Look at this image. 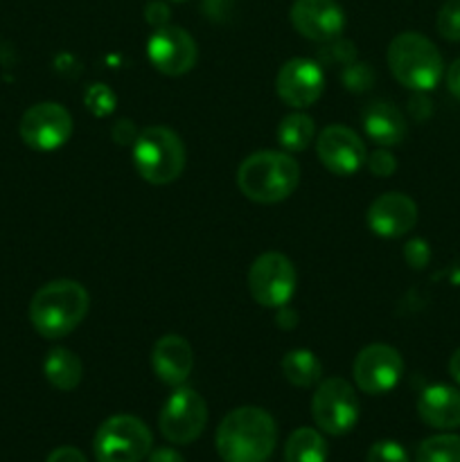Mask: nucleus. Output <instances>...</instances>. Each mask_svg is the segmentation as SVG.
Segmentation results:
<instances>
[{
    "label": "nucleus",
    "instance_id": "nucleus-1",
    "mask_svg": "<svg viewBox=\"0 0 460 462\" xmlns=\"http://www.w3.org/2000/svg\"><path fill=\"white\" fill-rule=\"evenodd\" d=\"M278 442V427L264 409L242 406L221 420L216 451L224 462H266Z\"/></svg>",
    "mask_w": 460,
    "mask_h": 462
},
{
    "label": "nucleus",
    "instance_id": "nucleus-2",
    "mask_svg": "<svg viewBox=\"0 0 460 462\" xmlns=\"http://www.w3.org/2000/svg\"><path fill=\"white\" fill-rule=\"evenodd\" d=\"M88 291L75 280H54L43 284L30 302V320L43 338L68 337L88 314Z\"/></svg>",
    "mask_w": 460,
    "mask_h": 462
},
{
    "label": "nucleus",
    "instance_id": "nucleus-3",
    "mask_svg": "<svg viewBox=\"0 0 460 462\" xmlns=\"http://www.w3.org/2000/svg\"><path fill=\"white\" fill-rule=\"evenodd\" d=\"M300 180V167L284 152H257L237 170V185L255 203H280L293 194Z\"/></svg>",
    "mask_w": 460,
    "mask_h": 462
},
{
    "label": "nucleus",
    "instance_id": "nucleus-4",
    "mask_svg": "<svg viewBox=\"0 0 460 462\" xmlns=\"http://www.w3.org/2000/svg\"><path fill=\"white\" fill-rule=\"evenodd\" d=\"M388 68L401 86L427 93L440 84L445 75L440 50L418 32H401L388 45Z\"/></svg>",
    "mask_w": 460,
    "mask_h": 462
},
{
    "label": "nucleus",
    "instance_id": "nucleus-5",
    "mask_svg": "<svg viewBox=\"0 0 460 462\" xmlns=\"http://www.w3.org/2000/svg\"><path fill=\"white\" fill-rule=\"evenodd\" d=\"M133 165L147 183H174L185 167V147L167 126H147L133 143Z\"/></svg>",
    "mask_w": 460,
    "mask_h": 462
},
{
    "label": "nucleus",
    "instance_id": "nucleus-6",
    "mask_svg": "<svg viewBox=\"0 0 460 462\" xmlns=\"http://www.w3.org/2000/svg\"><path fill=\"white\" fill-rule=\"evenodd\" d=\"M153 445L152 431L133 415H113L97 429L93 451L97 462H140Z\"/></svg>",
    "mask_w": 460,
    "mask_h": 462
},
{
    "label": "nucleus",
    "instance_id": "nucleus-7",
    "mask_svg": "<svg viewBox=\"0 0 460 462\" xmlns=\"http://www.w3.org/2000/svg\"><path fill=\"white\" fill-rule=\"evenodd\" d=\"M316 427L327 436H345L359 422V400L345 379L332 377L320 382L311 400Z\"/></svg>",
    "mask_w": 460,
    "mask_h": 462
},
{
    "label": "nucleus",
    "instance_id": "nucleus-8",
    "mask_svg": "<svg viewBox=\"0 0 460 462\" xmlns=\"http://www.w3.org/2000/svg\"><path fill=\"white\" fill-rule=\"evenodd\" d=\"M248 291L262 307H284L296 291V269L282 253H264L248 269Z\"/></svg>",
    "mask_w": 460,
    "mask_h": 462
},
{
    "label": "nucleus",
    "instance_id": "nucleus-9",
    "mask_svg": "<svg viewBox=\"0 0 460 462\" xmlns=\"http://www.w3.org/2000/svg\"><path fill=\"white\" fill-rule=\"evenodd\" d=\"M207 424V406L192 388H176L165 402L158 427L165 440L174 445H189L203 433Z\"/></svg>",
    "mask_w": 460,
    "mask_h": 462
},
{
    "label": "nucleus",
    "instance_id": "nucleus-10",
    "mask_svg": "<svg viewBox=\"0 0 460 462\" xmlns=\"http://www.w3.org/2000/svg\"><path fill=\"white\" fill-rule=\"evenodd\" d=\"M21 138L36 152H54L63 147L72 134V117L57 102H41L27 108L21 117Z\"/></svg>",
    "mask_w": 460,
    "mask_h": 462
},
{
    "label": "nucleus",
    "instance_id": "nucleus-11",
    "mask_svg": "<svg viewBox=\"0 0 460 462\" xmlns=\"http://www.w3.org/2000/svg\"><path fill=\"white\" fill-rule=\"evenodd\" d=\"M354 382L368 395H386L400 383L404 374V359L400 352L383 343L363 347L354 359Z\"/></svg>",
    "mask_w": 460,
    "mask_h": 462
},
{
    "label": "nucleus",
    "instance_id": "nucleus-12",
    "mask_svg": "<svg viewBox=\"0 0 460 462\" xmlns=\"http://www.w3.org/2000/svg\"><path fill=\"white\" fill-rule=\"evenodd\" d=\"M147 54L158 72L179 77L192 70L194 63H197V41L183 27H158L149 39Z\"/></svg>",
    "mask_w": 460,
    "mask_h": 462
},
{
    "label": "nucleus",
    "instance_id": "nucleus-13",
    "mask_svg": "<svg viewBox=\"0 0 460 462\" xmlns=\"http://www.w3.org/2000/svg\"><path fill=\"white\" fill-rule=\"evenodd\" d=\"M320 162L336 176H352L365 165L368 152L359 135L341 125H332L320 131L316 140Z\"/></svg>",
    "mask_w": 460,
    "mask_h": 462
},
{
    "label": "nucleus",
    "instance_id": "nucleus-14",
    "mask_svg": "<svg viewBox=\"0 0 460 462\" xmlns=\"http://www.w3.org/2000/svg\"><path fill=\"white\" fill-rule=\"evenodd\" d=\"M280 99L293 108H307L323 95V68L311 59H291L284 63L275 79Z\"/></svg>",
    "mask_w": 460,
    "mask_h": 462
},
{
    "label": "nucleus",
    "instance_id": "nucleus-15",
    "mask_svg": "<svg viewBox=\"0 0 460 462\" xmlns=\"http://www.w3.org/2000/svg\"><path fill=\"white\" fill-rule=\"evenodd\" d=\"M291 23L305 39L329 43L341 36L345 14L336 0H296L291 5Z\"/></svg>",
    "mask_w": 460,
    "mask_h": 462
},
{
    "label": "nucleus",
    "instance_id": "nucleus-16",
    "mask_svg": "<svg viewBox=\"0 0 460 462\" xmlns=\"http://www.w3.org/2000/svg\"><path fill=\"white\" fill-rule=\"evenodd\" d=\"M418 224V206L401 192H388L374 199L368 208V226L374 235L397 239Z\"/></svg>",
    "mask_w": 460,
    "mask_h": 462
},
{
    "label": "nucleus",
    "instance_id": "nucleus-17",
    "mask_svg": "<svg viewBox=\"0 0 460 462\" xmlns=\"http://www.w3.org/2000/svg\"><path fill=\"white\" fill-rule=\"evenodd\" d=\"M152 368L156 377L167 386H176L188 382L194 368V352L189 343L179 334H167L153 346Z\"/></svg>",
    "mask_w": 460,
    "mask_h": 462
},
{
    "label": "nucleus",
    "instance_id": "nucleus-18",
    "mask_svg": "<svg viewBox=\"0 0 460 462\" xmlns=\"http://www.w3.org/2000/svg\"><path fill=\"white\" fill-rule=\"evenodd\" d=\"M418 413L424 424L442 431L460 427V391L445 383L424 388L418 400Z\"/></svg>",
    "mask_w": 460,
    "mask_h": 462
},
{
    "label": "nucleus",
    "instance_id": "nucleus-19",
    "mask_svg": "<svg viewBox=\"0 0 460 462\" xmlns=\"http://www.w3.org/2000/svg\"><path fill=\"white\" fill-rule=\"evenodd\" d=\"M363 129L365 135L379 147H397L406 138V117L400 108L391 102H370L363 108Z\"/></svg>",
    "mask_w": 460,
    "mask_h": 462
},
{
    "label": "nucleus",
    "instance_id": "nucleus-20",
    "mask_svg": "<svg viewBox=\"0 0 460 462\" xmlns=\"http://www.w3.org/2000/svg\"><path fill=\"white\" fill-rule=\"evenodd\" d=\"M45 379L52 383L57 391H75L81 382V374H84V365L81 359L72 350L66 347H54L48 352L43 364Z\"/></svg>",
    "mask_w": 460,
    "mask_h": 462
},
{
    "label": "nucleus",
    "instance_id": "nucleus-21",
    "mask_svg": "<svg viewBox=\"0 0 460 462\" xmlns=\"http://www.w3.org/2000/svg\"><path fill=\"white\" fill-rule=\"evenodd\" d=\"M327 442L316 429H296L284 445V462H325Z\"/></svg>",
    "mask_w": 460,
    "mask_h": 462
},
{
    "label": "nucleus",
    "instance_id": "nucleus-22",
    "mask_svg": "<svg viewBox=\"0 0 460 462\" xmlns=\"http://www.w3.org/2000/svg\"><path fill=\"white\" fill-rule=\"evenodd\" d=\"M282 374L291 386L309 388L320 382L323 365L309 350H293L282 359Z\"/></svg>",
    "mask_w": 460,
    "mask_h": 462
},
{
    "label": "nucleus",
    "instance_id": "nucleus-23",
    "mask_svg": "<svg viewBox=\"0 0 460 462\" xmlns=\"http://www.w3.org/2000/svg\"><path fill=\"white\" fill-rule=\"evenodd\" d=\"M316 135L314 120L305 113H289L278 126V143L284 152H302Z\"/></svg>",
    "mask_w": 460,
    "mask_h": 462
},
{
    "label": "nucleus",
    "instance_id": "nucleus-24",
    "mask_svg": "<svg viewBox=\"0 0 460 462\" xmlns=\"http://www.w3.org/2000/svg\"><path fill=\"white\" fill-rule=\"evenodd\" d=\"M415 462H460V436L440 433L419 442Z\"/></svg>",
    "mask_w": 460,
    "mask_h": 462
},
{
    "label": "nucleus",
    "instance_id": "nucleus-25",
    "mask_svg": "<svg viewBox=\"0 0 460 462\" xmlns=\"http://www.w3.org/2000/svg\"><path fill=\"white\" fill-rule=\"evenodd\" d=\"M437 32L446 41H460V0H445L437 12Z\"/></svg>",
    "mask_w": 460,
    "mask_h": 462
},
{
    "label": "nucleus",
    "instance_id": "nucleus-26",
    "mask_svg": "<svg viewBox=\"0 0 460 462\" xmlns=\"http://www.w3.org/2000/svg\"><path fill=\"white\" fill-rule=\"evenodd\" d=\"M86 106L90 108V113L97 117L111 116L113 108H115V95L108 86L104 84H93L86 90Z\"/></svg>",
    "mask_w": 460,
    "mask_h": 462
},
{
    "label": "nucleus",
    "instance_id": "nucleus-27",
    "mask_svg": "<svg viewBox=\"0 0 460 462\" xmlns=\"http://www.w3.org/2000/svg\"><path fill=\"white\" fill-rule=\"evenodd\" d=\"M368 462H410L400 442L379 440L368 449Z\"/></svg>",
    "mask_w": 460,
    "mask_h": 462
},
{
    "label": "nucleus",
    "instance_id": "nucleus-28",
    "mask_svg": "<svg viewBox=\"0 0 460 462\" xmlns=\"http://www.w3.org/2000/svg\"><path fill=\"white\" fill-rule=\"evenodd\" d=\"M343 81L350 90H365L370 84H373V72L365 63H354V66L345 68L343 72Z\"/></svg>",
    "mask_w": 460,
    "mask_h": 462
},
{
    "label": "nucleus",
    "instance_id": "nucleus-29",
    "mask_svg": "<svg viewBox=\"0 0 460 462\" xmlns=\"http://www.w3.org/2000/svg\"><path fill=\"white\" fill-rule=\"evenodd\" d=\"M368 167L373 174L382 176V179H386V176H391L392 171H395L397 162H395V156L392 153H388L386 149H379V152H374L373 156H368Z\"/></svg>",
    "mask_w": 460,
    "mask_h": 462
},
{
    "label": "nucleus",
    "instance_id": "nucleus-30",
    "mask_svg": "<svg viewBox=\"0 0 460 462\" xmlns=\"http://www.w3.org/2000/svg\"><path fill=\"white\" fill-rule=\"evenodd\" d=\"M428 257H431L428 246L424 242H419V239H415V242H410L409 246H406V262H409L413 269H422V266H427Z\"/></svg>",
    "mask_w": 460,
    "mask_h": 462
},
{
    "label": "nucleus",
    "instance_id": "nucleus-31",
    "mask_svg": "<svg viewBox=\"0 0 460 462\" xmlns=\"http://www.w3.org/2000/svg\"><path fill=\"white\" fill-rule=\"evenodd\" d=\"M147 23L153 27V30H158V27H165L167 21H170V9H167L165 3H158V0H153V3L147 5Z\"/></svg>",
    "mask_w": 460,
    "mask_h": 462
},
{
    "label": "nucleus",
    "instance_id": "nucleus-32",
    "mask_svg": "<svg viewBox=\"0 0 460 462\" xmlns=\"http://www.w3.org/2000/svg\"><path fill=\"white\" fill-rule=\"evenodd\" d=\"M45 462H88V460H86V456L81 454L79 449H75V447H59V449H54L52 454L48 456V460Z\"/></svg>",
    "mask_w": 460,
    "mask_h": 462
},
{
    "label": "nucleus",
    "instance_id": "nucleus-33",
    "mask_svg": "<svg viewBox=\"0 0 460 462\" xmlns=\"http://www.w3.org/2000/svg\"><path fill=\"white\" fill-rule=\"evenodd\" d=\"M149 462H185V458L176 449L161 447V449L149 451Z\"/></svg>",
    "mask_w": 460,
    "mask_h": 462
},
{
    "label": "nucleus",
    "instance_id": "nucleus-34",
    "mask_svg": "<svg viewBox=\"0 0 460 462\" xmlns=\"http://www.w3.org/2000/svg\"><path fill=\"white\" fill-rule=\"evenodd\" d=\"M446 86H449V93L460 99V59H455L446 70Z\"/></svg>",
    "mask_w": 460,
    "mask_h": 462
},
{
    "label": "nucleus",
    "instance_id": "nucleus-35",
    "mask_svg": "<svg viewBox=\"0 0 460 462\" xmlns=\"http://www.w3.org/2000/svg\"><path fill=\"white\" fill-rule=\"evenodd\" d=\"M449 374L454 377V382L460 386V347L451 355L449 359Z\"/></svg>",
    "mask_w": 460,
    "mask_h": 462
}]
</instances>
